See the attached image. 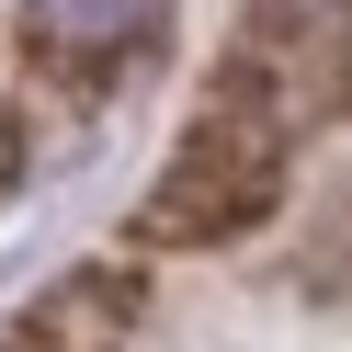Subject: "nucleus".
I'll return each mask as SVG.
<instances>
[{
	"mask_svg": "<svg viewBox=\"0 0 352 352\" xmlns=\"http://www.w3.org/2000/svg\"><path fill=\"white\" fill-rule=\"evenodd\" d=\"M148 12L160 0H34V34H57V46H125Z\"/></svg>",
	"mask_w": 352,
	"mask_h": 352,
	"instance_id": "obj_2",
	"label": "nucleus"
},
{
	"mask_svg": "<svg viewBox=\"0 0 352 352\" xmlns=\"http://www.w3.org/2000/svg\"><path fill=\"white\" fill-rule=\"evenodd\" d=\"M0 352H57V329H12V341H0Z\"/></svg>",
	"mask_w": 352,
	"mask_h": 352,
	"instance_id": "obj_3",
	"label": "nucleus"
},
{
	"mask_svg": "<svg viewBox=\"0 0 352 352\" xmlns=\"http://www.w3.org/2000/svg\"><path fill=\"white\" fill-rule=\"evenodd\" d=\"M273 193H284V125L261 114L250 91H228V102H205V114L182 125L170 170L148 182V205H137V239H160V250H205V239L261 228Z\"/></svg>",
	"mask_w": 352,
	"mask_h": 352,
	"instance_id": "obj_1",
	"label": "nucleus"
}]
</instances>
